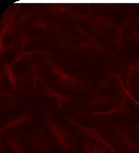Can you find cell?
<instances>
[{
    "label": "cell",
    "instance_id": "obj_1",
    "mask_svg": "<svg viewBox=\"0 0 139 153\" xmlns=\"http://www.w3.org/2000/svg\"><path fill=\"white\" fill-rule=\"evenodd\" d=\"M45 119H46V122L47 124V127H49L51 135L54 137V139L57 140V143L60 144L63 148L69 149V148H71L74 146V140L71 138L67 132L63 131L47 114H45Z\"/></svg>",
    "mask_w": 139,
    "mask_h": 153
},
{
    "label": "cell",
    "instance_id": "obj_2",
    "mask_svg": "<svg viewBox=\"0 0 139 153\" xmlns=\"http://www.w3.org/2000/svg\"><path fill=\"white\" fill-rule=\"evenodd\" d=\"M32 142L34 143V146L38 148L39 150H46L47 149V143L46 140L45 138V136L41 134H37L32 138Z\"/></svg>",
    "mask_w": 139,
    "mask_h": 153
}]
</instances>
